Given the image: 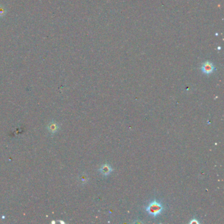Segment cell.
Wrapping results in <instances>:
<instances>
[{
    "label": "cell",
    "mask_w": 224,
    "mask_h": 224,
    "mask_svg": "<svg viewBox=\"0 0 224 224\" xmlns=\"http://www.w3.org/2000/svg\"><path fill=\"white\" fill-rule=\"evenodd\" d=\"M99 171L103 176H108L112 173V172L113 171V169L109 164H105L102 165L101 167L99 168Z\"/></svg>",
    "instance_id": "7a4b0ae2"
},
{
    "label": "cell",
    "mask_w": 224,
    "mask_h": 224,
    "mask_svg": "<svg viewBox=\"0 0 224 224\" xmlns=\"http://www.w3.org/2000/svg\"><path fill=\"white\" fill-rule=\"evenodd\" d=\"M145 210L147 213L152 217H157L163 213L164 207L163 203L157 200H154L149 203V205L145 208Z\"/></svg>",
    "instance_id": "6da1fadb"
},
{
    "label": "cell",
    "mask_w": 224,
    "mask_h": 224,
    "mask_svg": "<svg viewBox=\"0 0 224 224\" xmlns=\"http://www.w3.org/2000/svg\"><path fill=\"white\" fill-rule=\"evenodd\" d=\"M202 71L203 73L206 74H210L213 72L214 70V64L210 62H206V63H204L202 66Z\"/></svg>",
    "instance_id": "3957f363"
},
{
    "label": "cell",
    "mask_w": 224,
    "mask_h": 224,
    "mask_svg": "<svg viewBox=\"0 0 224 224\" xmlns=\"http://www.w3.org/2000/svg\"><path fill=\"white\" fill-rule=\"evenodd\" d=\"M189 223H190V224H194V223H195V224H199V221L197 220V219H194V218H193V219H192V220H191V222H189Z\"/></svg>",
    "instance_id": "5b68a950"
},
{
    "label": "cell",
    "mask_w": 224,
    "mask_h": 224,
    "mask_svg": "<svg viewBox=\"0 0 224 224\" xmlns=\"http://www.w3.org/2000/svg\"><path fill=\"white\" fill-rule=\"evenodd\" d=\"M57 124H56L53 123L49 126V130L51 131L52 132H53V133L57 130Z\"/></svg>",
    "instance_id": "277c9868"
}]
</instances>
